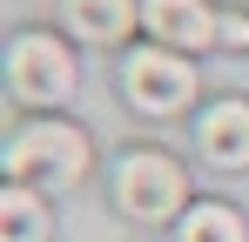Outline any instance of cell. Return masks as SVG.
Masks as SVG:
<instances>
[{"label":"cell","instance_id":"ba28073f","mask_svg":"<svg viewBox=\"0 0 249 242\" xmlns=\"http://www.w3.org/2000/svg\"><path fill=\"white\" fill-rule=\"evenodd\" d=\"M47 229H54L47 195H41V189L7 182V189H0V242H47Z\"/></svg>","mask_w":249,"mask_h":242},{"label":"cell","instance_id":"3957f363","mask_svg":"<svg viewBox=\"0 0 249 242\" xmlns=\"http://www.w3.org/2000/svg\"><path fill=\"white\" fill-rule=\"evenodd\" d=\"M196 61L189 54H175V47H135L122 61V94H128V108L135 115H155V121H168V115H182L189 101H196Z\"/></svg>","mask_w":249,"mask_h":242},{"label":"cell","instance_id":"5b68a950","mask_svg":"<svg viewBox=\"0 0 249 242\" xmlns=\"http://www.w3.org/2000/svg\"><path fill=\"white\" fill-rule=\"evenodd\" d=\"M142 27L155 47H175V54L222 47V14L209 0H142Z\"/></svg>","mask_w":249,"mask_h":242},{"label":"cell","instance_id":"277c9868","mask_svg":"<svg viewBox=\"0 0 249 242\" xmlns=\"http://www.w3.org/2000/svg\"><path fill=\"white\" fill-rule=\"evenodd\" d=\"M7 94L20 108H61L74 94V54L54 34H41V27L14 34V47H7Z\"/></svg>","mask_w":249,"mask_h":242},{"label":"cell","instance_id":"9c48e42d","mask_svg":"<svg viewBox=\"0 0 249 242\" xmlns=\"http://www.w3.org/2000/svg\"><path fill=\"white\" fill-rule=\"evenodd\" d=\"M175 242H249V222L229 202H196V208L175 222Z\"/></svg>","mask_w":249,"mask_h":242},{"label":"cell","instance_id":"8992f818","mask_svg":"<svg viewBox=\"0 0 249 242\" xmlns=\"http://www.w3.org/2000/svg\"><path fill=\"white\" fill-rule=\"evenodd\" d=\"M196 155L209 168H249V101H209L196 115Z\"/></svg>","mask_w":249,"mask_h":242},{"label":"cell","instance_id":"7a4b0ae2","mask_svg":"<svg viewBox=\"0 0 249 242\" xmlns=\"http://www.w3.org/2000/svg\"><path fill=\"white\" fill-rule=\"evenodd\" d=\"M115 208L128 222H182L196 202H189V175L182 161L162 148H135L115 161Z\"/></svg>","mask_w":249,"mask_h":242},{"label":"cell","instance_id":"52a82bcc","mask_svg":"<svg viewBox=\"0 0 249 242\" xmlns=\"http://www.w3.org/2000/svg\"><path fill=\"white\" fill-rule=\"evenodd\" d=\"M61 27L88 47H115L142 27V0H61Z\"/></svg>","mask_w":249,"mask_h":242},{"label":"cell","instance_id":"6da1fadb","mask_svg":"<svg viewBox=\"0 0 249 242\" xmlns=\"http://www.w3.org/2000/svg\"><path fill=\"white\" fill-rule=\"evenodd\" d=\"M88 175V135L74 121H27L7 141V182L20 189H74Z\"/></svg>","mask_w":249,"mask_h":242},{"label":"cell","instance_id":"30bf717a","mask_svg":"<svg viewBox=\"0 0 249 242\" xmlns=\"http://www.w3.org/2000/svg\"><path fill=\"white\" fill-rule=\"evenodd\" d=\"M222 47H249V20L243 14H222Z\"/></svg>","mask_w":249,"mask_h":242}]
</instances>
